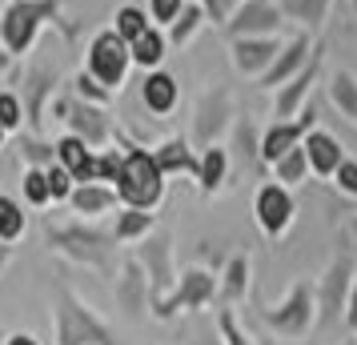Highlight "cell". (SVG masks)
<instances>
[{
	"label": "cell",
	"instance_id": "obj_25",
	"mask_svg": "<svg viewBox=\"0 0 357 345\" xmlns=\"http://www.w3.org/2000/svg\"><path fill=\"white\" fill-rule=\"evenodd\" d=\"M349 257L337 253L333 265H329V273H325V289H321V301H325V317H333L341 309V293H345V285H349Z\"/></svg>",
	"mask_w": 357,
	"mask_h": 345
},
{
	"label": "cell",
	"instance_id": "obj_1",
	"mask_svg": "<svg viewBox=\"0 0 357 345\" xmlns=\"http://www.w3.org/2000/svg\"><path fill=\"white\" fill-rule=\"evenodd\" d=\"M45 24H56L65 40H77V24H68L61 0H8L0 8V52L8 61H24L33 56L36 40L45 33Z\"/></svg>",
	"mask_w": 357,
	"mask_h": 345
},
{
	"label": "cell",
	"instance_id": "obj_2",
	"mask_svg": "<svg viewBox=\"0 0 357 345\" xmlns=\"http://www.w3.org/2000/svg\"><path fill=\"white\" fill-rule=\"evenodd\" d=\"M125 148V164H121V177L113 181L116 201H125L129 209H153L165 197V173L157 157L141 145H129L125 137H116Z\"/></svg>",
	"mask_w": 357,
	"mask_h": 345
},
{
	"label": "cell",
	"instance_id": "obj_11",
	"mask_svg": "<svg viewBox=\"0 0 357 345\" xmlns=\"http://www.w3.org/2000/svg\"><path fill=\"white\" fill-rule=\"evenodd\" d=\"M285 45V36H229V52H233V68L241 77H265V68L277 61V52Z\"/></svg>",
	"mask_w": 357,
	"mask_h": 345
},
{
	"label": "cell",
	"instance_id": "obj_27",
	"mask_svg": "<svg viewBox=\"0 0 357 345\" xmlns=\"http://www.w3.org/2000/svg\"><path fill=\"white\" fill-rule=\"evenodd\" d=\"M109 29L132 45L145 29H153V17H149V8H141V4H121V8L113 13V24H109Z\"/></svg>",
	"mask_w": 357,
	"mask_h": 345
},
{
	"label": "cell",
	"instance_id": "obj_26",
	"mask_svg": "<svg viewBox=\"0 0 357 345\" xmlns=\"http://www.w3.org/2000/svg\"><path fill=\"white\" fill-rule=\"evenodd\" d=\"M329 100H333V109H337L345 121H354L357 125V77L354 72H333L329 77Z\"/></svg>",
	"mask_w": 357,
	"mask_h": 345
},
{
	"label": "cell",
	"instance_id": "obj_23",
	"mask_svg": "<svg viewBox=\"0 0 357 345\" xmlns=\"http://www.w3.org/2000/svg\"><path fill=\"white\" fill-rule=\"evenodd\" d=\"M201 24H209V17H205V8H201L197 0H189V4L181 8V17L165 29V36H169V45H173V49H181V45H189V40L201 33Z\"/></svg>",
	"mask_w": 357,
	"mask_h": 345
},
{
	"label": "cell",
	"instance_id": "obj_7",
	"mask_svg": "<svg viewBox=\"0 0 357 345\" xmlns=\"http://www.w3.org/2000/svg\"><path fill=\"white\" fill-rule=\"evenodd\" d=\"M56 333H61V345H84V342L116 345L113 333L100 325L89 309H81V301H77L73 293H65L61 297V305H56Z\"/></svg>",
	"mask_w": 357,
	"mask_h": 345
},
{
	"label": "cell",
	"instance_id": "obj_43",
	"mask_svg": "<svg viewBox=\"0 0 357 345\" xmlns=\"http://www.w3.org/2000/svg\"><path fill=\"white\" fill-rule=\"evenodd\" d=\"M225 329H229V337H233V345H245V337L233 329V321H229V317H225Z\"/></svg>",
	"mask_w": 357,
	"mask_h": 345
},
{
	"label": "cell",
	"instance_id": "obj_12",
	"mask_svg": "<svg viewBox=\"0 0 357 345\" xmlns=\"http://www.w3.org/2000/svg\"><path fill=\"white\" fill-rule=\"evenodd\" d=\"M313 56V33H297L285 36V45H281V52H277V61L269 68H265V77H257V89H281V84L289 81V77H297L301 68H305V61Z\"/></svg>",
	"mask_w": 357,
	"mask_h": 345
},
{
	"label": "cell",
	"instance_id": "obj_28",
	"mask_svg": "<svg viewBox=\"0 0 357 345\" xmlns=\"http://www.w3.org/2000/svg\"><path fill=\"white\" fill-rule=\"evenodd\" d=\"M269 321L277 329H285V333H301L309 325V289L305 285H297L293 289V301L285 305V313H269Z\"/></svg>",
	"mask_w": 357,
	"mask_h": 345
},
{
	"label": "cell",
	"instance_id": "obj_37",
	"mask_svg": "<svg viewBox=\"0 0 357 345\" xmlns=\"http://www.w3.org/2000/svg\"><path fill=\"white\" fill-rule=\"evenodd\" d=\"M20 157H24L29 164H45V169H49V164H56V145H45V141L33 132V141H29V137L20 141Z\"/></svg>",
	"mask_w": 357,
	"mask_h": 345
},
{
	"label": "cell",
	"instance_id": "obj_29",
	"mask_svg": "<svg viewBox=\"0 0 357 345\" xmlns=\"http://www.w3.org/2000/svg\"><path fill=\"white\" fill-rule=\"evenodd\" d=\"M89 157H93V148L84 145V141L77 137V132H65V137L56 141V161L65 164V169L73 173V177H81V169L89 164Z\"/></svg>",
	"mask_w": 357,
	"mask_h": 345
},
{
	"label": "cell",
	"instance_id": "obj_39",
	"mask_svg": "<svg viewBox=\"0 0 357 345\" xmlns=\"http://www.w3.org/2000/svg\"><path fill=\"white\" fill-rule=\"evenodd\" d=\"M185 4H189V0H149L145 8H149V17H153L157 29H169V24L181 17V8H185Z\"/></svg>",
	"mask_w": 357,
	"mask_h": 345
},
{
	"label": "cell",
	"instance_id": "obj_14",
	"mask_svg": "<svg viewBox=\"0 0 357 345\" xmlns=\"http://www.w3.org/2000/svg\"><path fill=\"white\" fill-rule=\"evenodd\" d=\"M253 213H257L261 229L269 233V237L285 233V229H289V221H293V197H289V189H285V185H277V181L261 185L257 201H253Z\"/></svg>",
	"mask_w": 357,
	"mask_h": 345
},
{
	"label": "cell",
	"instance_id": "obj_24",
	"mask_svg": "<svg viewBox=\"0 0 357 345\" xmlns=\"http://www.w3.org/2000/svg\"><path fill=\"white\" fill-rule=\"evenodd\" d=\"M225 173H229V148L205 145V153H201V173H197L201 193H217L221 181H225Z\"/></svg>",
	"mask_w": 357,
	"mask_h": 345
},
{
	"label": "cell",
	"instance_id": "obj_9",
	"mask_svg": "<svg viewBox=\"0 0 357 345\" xmlns=\"http://www.w3.org/2000/svg\"><path fill=\"white\" fill-rule=\"evenodd\" d=\"M313 129H317V105L305 100V109H301L297 121H277V125H269V132L261 137V161L277 164L289 148L301 145V141H305V132H313Z\"/></svg>",
	"mask_w": 357,
	"mask_h": 345
},
{
	"label": "cell",
	"instance_id": "obj_47",
	"mask_svg": "<svg viewBox=\"0 0 357 345\" xmlns=\"http://www.w3.org/2000/svg\"><path fill=\"white\" fill-rule=\"evenodd\" d=\"M349 17H354V24H357V0H349Z\"/></svg>",
	"mask_w": 357,
	"mask_h": 345
},
{
	"label": "cell",
	"instance_id": "obj_22",
	"mask_svg": "<svg viewBox=\"0 0 357 345\" xmlns=\"http://www.w3.org/2000/svg\"><path fill=\"white\" fill-rule=\"evenodd\" d=\"M73 209L77 213H89V217H97V213H109L113 209V201H116V189H109V185H100V181H84L73 189Z\"/></svg>",
	"mask_w": 357,
	"mask_h": 345
},
{
	"label": "cell",
	"instance_id": "obj_31",
	"mask_svg": "<svg viewBox=\"0 0 357 345\" xmlns=\"http://www.w3.org/2000/svg\"><path fill=\"white\" fill-rule=\"evenodd\" d=\"M277 169V181H285V185H301L305 181V173H309V157H305V145H297L289 148L281 161L273 164Z\"/></svg>",
	"mask_w": 357,
	"mask_h": 345
},
{
	"label": "cell",
	"instance_id": "obj_18",
	"mask_svg": "<svg viewBox=\"0 0 357 345\" xmlns=\"http://www.w3.org/2000/svg\"><path fill=\"white\" fill-rule=\"evenodd\" d=\"M281 4V13L289 24H297L301 33H321L325 20H329V8H333V0H277Z\"/></svg>",
	"mask_w": 357,
	"mask_h": 345
},
{
	"label": "cell",
	"instance_id": "obj_41",
	"mask_svg": "<svg viewBox=\"0 0 357 345\" xmlns=\"http://www.w3.org/2000/svg\"><path fill=\"white\" fill-rule=\"evenodd\" d=\"M197 4L205 8V17H209V24H221V29H225L229 13L237 8V0H197Z\"/></svg>",
	"mask_w": 357,
	"mask_h": 345
},
{
	"label": "cell",
	"instance_id": "obj_34",
	"mask_svg": "<svg viewBox=\"0 0 357 345\" xmlns=\"http://www.w3.org/2000/svg\"><path fill=\"white\" fill-rule=\"evenodd\" d=\"M24 233V213L13 197H0V241H17Z\"/></svg>",
	"mask_w": 357,
	"mask_h": 345
},
{
	"label": "cell",
	"instance_id": "obj_16",
	"mask_svg": "<svg viewBox=\"0 0 357 345\" xmlns=\"http://www.w3.org/2000/svg\"><path fill=\"white\" fill-rule=\"evenodd\" d=\"M305 157H309V169L317 173V177H333L337 173V164L345 161V148H341V141L333 137V132H325V129H313L305 132Z\"/></svg>",
	"mask_w": 357,
	"mask_h": 345
},
{
	"label": "cell",
	"instance_id": "obj_40",
	"mask_svg": "<svg viewBox=\"0 0 357 345\" xmlns=\"http://www.w3.org/2000/svg\"><path fill=\"white\" fill-rule=\"evenodd\" d=\"M245 273H249L245 257H233V261H229V273H225V297H241V289H245Z\"/></svg>",
	"mask_w": 357,
	"mask_h": 345
},
{
	"label": "cell",
	"instance_id": "obj_6",
	"mask_svg": "<svg viewBox=\"0 0 357 345\" xmlns=\"http://www.w3.org/2000/svg\"><path fill=\"white\" fill-rule=\"evenodd\" d=\"M229 121H233V93L229 89H205L201 97H197V109H193V145H217L221 141V132L229 129Z\"/></svg>",
	"mask_w": 357,
	"mask_h": 345
},
{
	"label": "cell",
	"instance_id": "obj_5",
	"mask_svg": "<svg viewBox=\"0 0 357 345\" xmlns=\"http://www.w3.org/2000/svg\"><path fill=\"white\" fill-rule=\"evenodd\" d=\"M285 29L289 20L277 0H237V8L225 20L229 36H285Z\"/></svg>",
	"mask_w": 357,
	"mask_h": 345
},
{
	"label": "cell",
	"instance_id": "obj_35",
	"mask_svg": "<svg viewBox=\"0 0 357 345\" xmlns=\"http://www.w3.org/2000/svg\"><path fill=\"white\" fill-rule=\"evenodd\" d=\"M0 125L8 132H17L24 125V100L13 93V89H0Z\"/></svg>",
	"mask_w": 357,
	"mask_h": 345
},
{
	"label": "cell",
	"instance_id": "obj_8",
	"mask_svg": "<svg viewBox=\"0 0 357 345\" xmlns=\"http://www.w3.org/2000/svg\"><path fill=\"white\" fill-rule=\"evenodd\" d=\"M321 65H325V45L317 40V49H313V56L305 61V68H301L297 77H289L281 89H273V116L277 121H289V116H297L301 109H305L309 89H313V81L321 77Z\"/></svg>",
	"mask_w": 357,
	"mask_h": 345
},
{
	"label": "cell",
	"instance_id": "obj_21",
	"mask_svg": "<svg viewBox=\"0 0 357 345\" xmlns=\"http://www.w3.org/2000/svg\"><path fill=\"white\" fill-rule=\"evenodd\" d=\"M153 157H157V164H161V173H201V161L193 157V148H189V141L185 137H169L165 145L153 148Z\"/></svg>",
	"mask_w": 357,
	"mask_h": 345
},
{
	"label": "cell",
	"instance_id": "obj_44",
	"mask_svg": "<svg viewBox=\"0 0 357 345\" xmlns=\"http://www.w3.org/2000/svg\"><path fill=\"white\" fill-rule=\"evenodd\" d=\"M349 325H357V281H354V309H349Z\"/></svg>",
	"mask_w": 357,
	"mask_h": 345
},
{
	"label": "cell",
	"instance_id": "obj_38",
	"mask_svg": "<svg viewBox=\"0 0 357 345\" xmlns=\"http://www.w3.org/2000/svg\"><path fill=\"white\" fill-rule=\"evenodd\" d=\"M73 189H77V177L68 173L65 164L61 161L49 164V193H52V201H68L73 197Z\"/></svg>",
	"mask_w": 357,
	"mask_h": 345
},
{
	"label": "cell",
	"instance_id": "obj_15",
	"mask_svg": "<svg viewBox=\"0 0 357 345\" xmlns=\"http://www.w3.org/2000/svg\"><path fill=\"white\" fill-rule=\"evenodd\" d=\"M181 100V84L173 72H165V68H153L145 72V81H141V105H145L153 116H169L177 109Z\"/></svg>",
	"mask_w": 357,
	"mask_h": 345
},
{
	"label": "cell",
	"instance_id": "obj_30",
	"mask_svg": "<svg viewBox=\"0 0 357 345\" xmlns=\"http://www.w3.org/2000/svg\"><path fill=\"white\" fill-rule=\"evenodd\" d=\"M153 229H157V217L149 209H129L125 205V213L116 217V241H137V237H145Z\"/></svg>",
	"mask_w": 357,
	"mask_h": 345
},
{
	"label": "cell",
	"instance_id": "obj_10",
	"mask_svg": "<svg viewBox=\"0 0 357 345\" xmlns=\"http://www.w3.org/2000/svg\"><path fill=\"white\" fill-rule=\"evenodd\" d=\"M68 132H77L89 148H105L116 137L113 121H109V109L105 105H93V100H81L73 93V105H68Z\"/></svg>",
	"mask_w": 357,
	"mask_h": 345
},
{
	"label": "cell",
	"instance_id": "obj_13",
	"mask_svg": "<svg viewBox=\"0 0 357 345\" xmlns=\"http://www.w3.org/2000/svg\"><path fill=\"white\" fill-rule=\"evenodd\" d=\"M49 241L61 253H68V257H77V261L84 265H97V269H105L109 265V237L105 233H93V229H49Z\"/></svg>",
	"mask_w": 357,
	"mask_h": 345
},
{
	"label": "cell",
	"instance_id": "obj_46",
	"mask_svg": "<svg viewBox=\"0 0 357 345\" xmlns=\"http://www.w3.org/2000/svg\"><path fill=\"white\" fill-rule=\"evenodd\" d=\"M8 345H36V342H33V337H13Z\"/></svg>",
	"mask_w": 357,
	"mask_h": 345
},
{
	"label": "cell",
	"instance_id": "obj_45",
	"mask_svg": "<svg viewBox=\"0 0 357 345\" xmlns=\"http://www.w3.org/2000/svg\"><path fill=\"white\" fill-rule=\"evenodd\" d=\"M8 257H13V249H8V245H0V269L8 265Z\"/></svg>",
	"mask_w": 357,
	"mask_h": 345
},
{
	"label": "cell",
	"instance_id": "obj_48",
	"mask_svg": "<svg viewBox=\"0 0 357 345\" xmlns=\"http://www.w3.org/2000/svg\"><path fill=\"white\" fill-rule=\"evenodd\" d=\"M4 137H8V129H4V125H0V145H4Z\"/></svg>",
	"mask_w": 357,
	"mask_h": 345
},
{
	"label": "cell",
	"instance_id": "obj_20",
	"mask_svg": "<svg viewBox=\"0 0 357 345\" xmlns=\"http://www.w3.org/2000/svg\"><path fill=\"white\" fill-rule=\"evenodd\" d=\"M169 49H173V45H169V36H165V29H157V24H153V29H145V33H141V36H137V40L129 45V52H132V65H141L145 72H153V68H161V61L169 56Z\"/></svg>",
	"mask_w": 357,
	"mask_h": 345
},
{
	"label": "cell",
	"instance_id": "obj_32",
	"mask_svg": "<svg viewBox=\"0 0 357 345\" xmlns=\"http://www.w3.org/2000/svg\"><path fill=\"white\" fill-rule=\"evenodd\" d=\"M68 89H73V93H77V97L81 100H93V105H105V109H109V105H113V89H105V84L100 81H93V77H89V72H77V77H73V81H68Z\"/></svg>",
	"mask_w": 357,
	"mask_h": 345
},
{
	"label": "cell",
	"instance_id": "obj_19",
	"mask_svg": "<svg viewBox=\"0 0 357 345\" xmlns=\"http://www.w3.org/2000/svg\"><path fill=\"white\" fill-rule=\"evenodd\" d=\"M141 265L149 269V285L161 293L173 285V253H169V237H157V241H149L141 245Z\"/></svg>",
	"mask_w": 357,
	"mask_h": 345
},
{
	"label": "cell",
	"instance_id": "obj_42",
	"mask_svg": "<svg viewBox=\"0 0 357 345\" xmlns=\"http://www.w3.org/2000/svg\"><path fill=\"white\" fill-rule=\"evenodd\" d=\"M333 177H337V189L345 197H357V161H341Z\"/></svg>",
	"mask_w": 357,
	"mask_h": 345
},
{
	"label": "cell",
	"instance_id": "obj_4",
	"mask_svg": "<svg viewBox=\"0 0 357 345\" xmlns=\"http://www.w3.org/2000/svg\"><path fill=\"white\" fill-rule=\"evenodd\" d=\"M65 89V72L61 65H52L49 56H33L29 61V72H24V121H29V129L40 137L45 132V113H49L52 97Z\"/></svg>",
	"mask_w": 357,
	"mask_h": 345
},
{
	"label": "cell",
	"instance_id": "obj_36",
	"mask_svg": "<svg viewBox=\"0 0 357 345\" xmlns=\"http://www.w3.org/2000/svg\"><path fill=\"white\" fill-rule=\"evenodd\" d=\"M237 153H241V161L249 164V169H261V145L253 141V125L249 121H237Z\"/></svg>",
	"mask_w": 357,
	"mask_h": 345
},
{
	"label": "cell",
	"instance_id": "obj_3",
	"mask_svg": "<svg viewBox=\"0 0 357 345\" xmlns=\"http://www.w3.org/2000/svg\"><path fill=\"white\" fill-rule=\"evenodd\" d=\"M129 68H132V52H129V40L116 36L113 29H100L93 33V40L84 45V72L100 81L105 89H121L129 81Z\"/></svg>",
	"mask_w": 357,
	"mask_h": 345
},
{
	"label": "cell",
	"instance_id": "obj_33",
	"mask_svg": "<svg viewBox=\"0 0 357 345\" xmlns=\"http://www.w3.org/2000/svg\"><path fill=\"white\" fill-rule=\"evenodd\" d=\"M20 193L33 201V205H49L52 193H49V169L45 164H29L24 181H20Z\"/></svg>",
	"mask_w": 357,
	"mask_h": 345
},
{
	"label": "cell",
	"instance_id": "obj_17",
	"mask_svg": "<svg viewBox=\"0 0 357 345\" xmlns=\"http://www.w3.org/2000/svg\"><path fill=\"white\" fill-rule=\"evenodd\" d=\"M209 297H213V277L205 273V269H193V273H185V277H181L177 293L169 297V301H157V313L169 317L177 305H189V309H193V305H205Z\"/></svg>",
	"mask_w": 357,
	"mask_h": 345
}]
</instances>
